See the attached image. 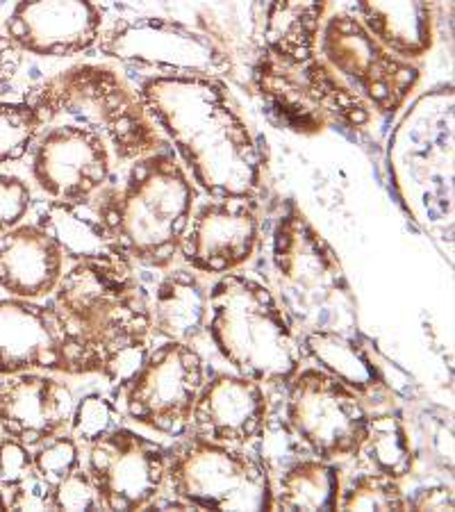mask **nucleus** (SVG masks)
I'll use <instances>...</instances> for the list:
<instances>
[{
	"mask_svg": "<svg viewBox=\"0 0 455 512\" xmlns=\"http://www.w3.org/2000/svg\"><path fill=\"white\" fill-rule=\"evenodd\" d=\"M260 437V462L267 467L269 474H280L287 469L292 462L303 458V453L308 451L305 444L299 440V435L292 431V426L287 424V419H269L264 421Z\"/></svg>",
	"mask_w": 455,
	"mask_h": 512,
	"instance_id": "obj_32",
	"label": "nucleus"
},
{
	"mask_svg": "<svg viewBox=\"0 0 455 512\" xmlns=\"http://www.w3.org/2000/svg\"><path fill=\"white\" fill-rule=\"evenodd\" d=\"M137 94L205 194H260L264 151L219 78L151 76Z\"/></svg>",
	"mask_w": 455,
	"mask_h": 512,
	"instance_id": "obj_1",
	"label": "nucleus"
},
{
	"mask_svg": "<svg viewBox=\"0 0 455 512\" xmlns=\"http://www.w3.org/2000/svg\"><path fill=\"white\" fill-rule=\"evenodd\" d=\"M167 485L194 510H273V478L260 458L198 433L167 451Z\"/></svg>",
	"mask_w": 455,
	"mask_h": 512,
	"instance_id": "obj_8",
	"label": "nucleus"
},
{
	"mask_svg": "<svg viewBox=\"0 0 455 512\" xmlns=\"http://www.w3.org/2000/svg\"><path fill=\"white\" fill-rule=\"evenodd\" d=\"M28 103L44 128L62 119L76 123L103 137L121 162H135L164 146L142 98L107 66L80 64L57 73L32 92Z\"/></svg>",
	"mask_w": 455,
	"mask_h": 512,
	"instance_id": "obj_5",
	"label": "nucleus"
},
{
	"mask_svg": "<svg viewBox=\"0 0 455 512\" xmlns=\"http://www.w3.org/2000/svg\"><path fill=\"white\" fill-rule=\"evenodd\" d=\"M285 419L312 456H358L369 415L360 396L324 369H299L287 383Z\"/></svg>",
	"mask_w": 455,
	"mask_h": 512,
	"instance_id": "obj_11",
	"label": "nucleus"
},
{
	"mask_svg": "<svg viewBox=\"0 0 455 512\" xmlns=\"http://www.w3.org/2000/svg\"><path fill=\"white\" fill-rule=\"evenodd\" d=\"M51 510H103L87 469L78 467L60 483L51 485Z\"/></svg>",
	"mask_w": 455,
	"mask_h": 512,
	"instance_id": "obj_34",
	"label": "nucleus"
},
{
	"mask_svg": "<svg viewBox=\"0 0 455 512\" xmlns=\"http://www.w3.org/2000/svg\"><path fill=\"white\" fill-rule=\"evenodd\" d=\"M151 315L162 340L194 344L208 328L210 292L194 269H173L155 287Z\"/></svg>",
	"mask_w": 455,
	"mask_h": 512,
	"instance_id": "obj_21",
	"label": "nucleus"
},
{
	"mask_svg": "<svg viewBox=\"0 0 455 512\" xmlns=\"http://www.w3.org/2000/svg\"><path fill=\"white\" fill-rule=\"evenodd\" d=\"M358 456L367 462L371 472L392 476L396 481L408 476L415 467V451L405 433L403 421L396 415L369 417L367 435H364Z\"/></svg>",
	"mask_w": 455,
	"mask_h": 512,
	"instance_id": "obj_28",
	"label": "nucleus"
},
{
	"mask_svg": "<svg viewBox=\"0 0 455 512\" xmlns=\"http://www.w3.org/2000/svg\"><path fill=\"white\" fill-rule=\"evenodd\" d=\"M253 87L269 119L294 135L312 137L330 126L362 130L374 119L369 103L321 55L287 62L262 53L253 69Z\"/></svg>",
	"mask_w": 455,
	"mask_h": 512,
	"instance_id": "obj_7",
	"label": "nucleus"
},
{
	"mask_svg": "<svg viewBox=\"0 0 455 512\" xmlns=\"http://www.w3.org/2000/svg\"><path fill=\"white\" fill-rule=\"evenodd\" d=\"M339 510H408V499L401 483L380 472H364L353 476L339 494Z\"/></svg>",
	"mask_w": 455,
	"mask_h": 512,
	"instance_id": "obj_29",
	"label": "nucleus"
},
{
	"mask_svg": "<svg viewBox=\"0 0 455 512\" xmlns=\"http://www.w3.org/2000/svg\"><path fill=\"white\" fill-rule=\"evenodd\" d=\"M342 476L330 460L299 458L280 472L273 487V508L285 512L339 510Z\"/></svg>",
	"mask_w": 455,
	"mask_h": 512,
	"instance_id": "obj_26",
	"label": "nucleus"
},
{
	"mask_svg": "<svg viewBox=\"0 0 455 512\" xmlns=\"http://www.w3.org/2000/svg\"><path fill=\"white\" fill-rule=\"evenodd\" d=\"M53 310L76 346L82 376H103L119 392L151 351V299L135 264L119 253L73 260L55 287Z\"/></svg>",
	"mask_w": 455,
	"mask_h": 512,
	"instance_id": "obj_2",
	"label": "nucleus"
},
{
	"mask_svg": "<svg viewBox=\"0 0 455 512\" xmlns=\"http://www.w3.org/2000/svg\"><path fill=\"white\" fill-rule=\"evenodd\" d=\"M87 472L103 510H146L167 485V449L117 426L89 444Z\"/></svg>",
	"mask_w": 455,
	"mask_h": 512,
	"instance_id": "obj_13",
	"label": "nucleus"
},
{
	"mask_svg": "<svg viewBox=\"0 0 455 512\" xmlns=\"http://www.w3.org/2000/svg\"><path fill=\"white\" fill-rule=\"evenodd\" d=\"M328 14V0H262L260 41L264 53L287 62L317 55Z\"/></svg>",
	"mask_w": 455,
	"mask_h": 512,
	"instance_id": "obj_22",
	"label": "nucleus"
},
{
	"mask_svg": "<svg viewBox=\"0 0 455 512\" xmlns=\"http://www.w3.org/2000/svg\"><path fill=\"white\" fill-rule=\"evenodd\" d=\"M319 51L330 69L358 92L371 110L387 117L401 110L419 82V66L390 51L353 14L326 19Z\"/></svg>",
	"mask_w": 455,
	"mask_h": 512,
	"instance_id": "obj_9",
	"label": "nucleus"
},
{
	"mask_svg": "<svg viewBox=\"0 0 455 512\" xmlns=\"http://www.w3.org/2000/svg\"><path fill=\"white\" fill-rule=\"evenodd\" d=\"M64 253L48 230L35 224L0 233V287L19 299L53 294L64 274Z\"/></svg>",
	"mask_w": 455,
	"mask_h": 512,
	"instance_id": "obj_20",
	"label": "nucleus"
},
{
	"mask_svg": "<svg viewBox=\"0 0 455 512\" xmlns=\"http://www.w3.org/2000/svg\"><path fill=\"white\" fill-rule=\"evenodd\" d=\"M358 19L396 55H426L433 48V0H355Z\"/></svg>",
	"mask_w": 455,
	"mask_h": 512,
	"instance_id": "obj_23",
	"label": "nucleus"
},
{
	"mask_svg": "<svg viewBox=\"0 0 455 512\" xmlns=\"http://www.w3.org/2000/svg\"><path fill=\"white\" fill-rule=\"evenodd\" d=\"M98 41L107 57L155 71L153 76L219 78L233 71L228 53L210 35L160 16L123 21Z\"/></svg>",
	"mask_w": 455,
	"mask_h": 512,
	"instance_id": "obj_10",
	"label": "nucleus"
},
{
	"mask_svg": "<svg viewBox=\"0 0 455 512\" xmlns=\"http://www.w3.org/2000/svg\"><path fill=\"white\" fill-rule=\"evenodd\" d=\"M73 394L69 385L39 371L5 376L0 381V428L26 447L64 433L71 424Z\"/></svg>",
	"mask_w": 455,
	"mask_h": 512,
	"instance_id": "obj_18",
	"label": "nucleus"
},
{
	"mask_svg": "<svg viewBox=\"0 0 455 512\" xmlns=\"http://www.w3.org/2000/svg\"><path fill=\"white\" fill-rule=\"evenodd\" d=\"M37 224L53 235L64 258L69 260L117 253L96 196L87 201H53L51 198L46 205H41Z\"/></svg>",
	"mask_w": 455,
	"mask_h": 512,
	"instance_id": "obj_24",
	"label": "nucleus"
},
{
	"mask_svg": "<svg viewBox=\"0 0 455 512\" xmlns=\"http://www.w3.org/2000/svg\"><path fill=\"white\" fill-rule=\"evenodd\" d=\"M0 494L7 510H51V487L39 476L30 447L0 437Z\"/></svg>",
	"mask_w": 455,
	"mask_h": 512,
	"instance_id": "obj_27",
	"label": "nucleus"
},
{
	"mask_svg": "<svg viewBox=\"0 0 455 512\" xmlns=\"http://www.w3.org/2000/svg\"><path fill=\"white\" fill-rule=\"evenodd\" d=\"M41 130L44 123L28 101H0V164L26 158Z\"/></svg>",
	"mask_w": 455,
	"mask_h": 512,
	"instance_id": "obj_30",
	"label": "nucleus"
},
{
	"mask_svg": "<svg viewBox=\"0 0 455 512\" xmlns=\"http://www.w3.org/2000/svg\"><path fill=\"white\" fill-rule=\"evenodd\" d=\"M37 451L32 453V460H35V469L39 476L44 478L48 487L60 483L62 478L76 472L82 467V456H80V444L73 435H55L51 440L41 442Z\"/></svg>",
	"mask_w": 455,
	"mask_h": 512,
	"instance_id": "obj_33",
	"label": "nucleus"
},
{
	"mask_svg": "<svg viewBox=\"0 0 455 512\" xmlns=\"http://www.w3.org/2000/svg\"><path fill=\"white\" fill-rule=\"evenodd\" d=\"M301 349L317 362L319 369L335 376L358 396H374L385 390L374 360L362 346L335 328H314L303 335Z\"/></svg>",
	"mask_w": 455,
	"mask_h": 512,
	"instance_id": "obj_25",
	"label": "nucleus"
},
{
	"mask_svg": "<svg viewBox=\"0 0 455 512\" xmlns=\"http://www.w3.org/2000/svg\"><path fill=\"white\" fill-rule=\"evenodd\" d=\"M46 371L82 376L80 358L53 305L0 299V376Z\"/></svg>",
	"mask_w": 455,
	"mask_h": 512,
	"instance_id": "obj_15",
	"label": "nucleus"
},
{
	"mask_svg": "<svg viewBox=\"0 0 455 512\" xmlns=\"http://www.w3.org/2000/svg\"><path fill=\"white\" fill-rule=\"evenodd\" d=\"M408 510L451 512L453 510V490L446 485L419 487V490L408 499Z\"/></svg>",
	"mask_w": 455,
	"mask_h": 512,
	"instance_id": "obj_36",
	"label": "nucleus"
},
{
	"mask_svg": "<svg viewBox=\"0 0 455 512\" xmlns=\"http://www.w3.org/2000/svg\"><path fill=\"white\" fill-rule=\"evenodd\" d=\"M269 417V399L262 383L242 374H214L198 392L192 426L194 433L228 447H246L258 440Z\"/></svg>",
	"mask_w": 455,
	"mask_h": 512,
	"instance_id": "obj_19",
	"label": "nucleus"
},
{
	"mask_svg": "<svg viewBox=\"0 0 455 512\" xmlns=\"http://www.w3.org/2000/svg\"><path fill=\"white\" fill-rule=\"evenodd\" d=\"M21 66V51L16 48L10 37L5 35V30L0 28V94L12 85Z\"/></svg>",
	"mask_w": 455,
	"mask_h": 512,
	"instance_id": "obj_37",
	"label": "nucleus"
},
{
	"mask_svg": "<svg viewBox=\"0 0 455 512\" xmlns=\"http://www.w3.org/2000/svg\"><path fill=\"white\" fill-rule=\"evenodd\" d=\"M71 433L78 442L91 444L105 433L121 426V412L117 403L103 394H87L73 406L71 415Z\"/></svg>",
	"mask_w": 455,
	"mask_h": 512,
	"instance_id": "obj_31",
	"label": "nucleus"
},
{
	"mask_svg": "<svg viewBox=\"0 0 455 512\" xmlns=\"http://www.w3.org/2000/svg\"><path fill=\"white\" fill-rule=\"evenodd\" d=\"M32 176L53 201H87L112 178V151L103 137L76 123L51 126L37 137Z\"/></svg>",
	"mask_w": 455,
	"mask_h": 512,
	"instance_id": "obj_14",
	"label": "nucleus"
},
{
	"mask_svg": "<svg viewBox=\"0 0 455 512\" xmlns=\"http://www.w3.org/2000/svg\"><path fill=\"white\" fill-rule=\"evenodd\" d=\"M260 244V212L251 196H223L192 214L180 255L201 274H230L253 258Z\"/></svg>",
	"mask_w": 455,
	"mask_h": 512,
	"instance_id": "obj_16",
	"label": "nucleus"
},
{
	"mask_svg": "<svg viewBox=\"0 0 455 512\" xmlns=\"http://www.w3.org/2000/svg\"><path fill=\"white\" fill-rule=\"evenodd\" d=\"M101 10L91 0H16L5 35L21 53L73 57L98 44Z\"/></svg>",
	"mask_w": 455,
	"mask_h": 512,
	"instance_id": "obj_17",
	"label": "nucleus"
},
{
	"mask_svg": "<svg viewBox=\"0 0 455 512\" xmlns=\"http://www.w3.org/2000/svg\"><path fill=\"white\" fill-rule=\"evenodd\" d=\"M205 362L194 344L164 340L148 351L142 369L123 390L126 415L151 431L182 437L192 426Z\"/></svg>",
	"mask_w": 455,
	"mask_h": 512,
	"instance_id": "obj_12",
	"label": "nucleus"
},
{
	"mask_svg": "<svg viewBox=\"0 0 455 512\" xmlns=\"http://www.w3.org/2000/svg\"><path fill=\"white\" fill-rule=\"evenodd\" d=\"M269 258L287 317L310 330L333 328L335 310L353 308L349 280L335 249L294 203L285 205L271 230Z\"/></svg>",
	"mask_w": 455,
	"mask_h": 512,
	"instance_id": "obj_6",
	"label": "nucleus"
},
{
	"mask_svg": "<svg viewBox=\"0 0 455 512\" xmlns=\"http://www.w3.org/2000/svg\"><path fill=\"white\" fill-rule=\"evenodd\" d=\"M221 358L237 374L287 385L301 369V344L278 296L246 274H223L210 289L208 328Z\"/></svg>",
	"mask_w": 455,
	"mask_h": 512,
	"instance_id": "obj_4",
	"label": "nucleus"
},
{
	"mask_svg": "<svg viewBox=\"0 0 455 512\" xmlns=\"http://www.w3.org/2000/svg\"><path fill=\"white\" fill-rule=\"evenodd\" d=\"M114 251L132 264L167 269L180 255L192 221L196 187L169 148L132 162L121 185L96 194Z\"/></svg>",
	"mask_w": 455,
	"mask_h": 512,
	"instance_id": "obj_3",
	"label": "nucleus"
},
{
	"mask_svg": "<svg viewBox=\"0 0 455 512\" xmlns=\"http://www.w3.org/2000/svg\"><path fill=\"white\" fill-rule=\"evenodd\" d=\"M30 208L32 192L26 180L0 171V233L19 226Z\"/></svg>",
	"mask_w": 455,
	"mask_h": 512,
	"instance_id": "obj_35",
	"label": "nucleus"
},
{
	"mask_svg": "<svg viewBox=\"0 0 455 512\" xmlns=\"http://www.w3.org/2000/svg\"><path fill=\"white\" fill-rule=\"evenodd\" d=\"M0 510H7L5 508V501H3V494H0Z\"/></svg>",
	"mask_w": 455,
	"mask_h": 512,
	"instance_id": "obj_38",
	"label": "nucleus"
}]
</instances>
